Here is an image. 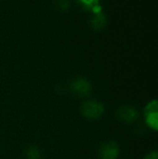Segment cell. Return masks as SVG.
Returning <instances> with one entry per match:
<instances>
[{"label": "cell", "mask_w": 158, "mask_h": 159, "mask_svg": "<svg viewBox=\"0 0 158 159\" xmlns=\"http://www.w3.org/2000/svg\"><path fill=\"white\" fill-rule=\"evenodd\" d=\"M80 111L82 116L88 119H97L100 118L104 113V105L97 101H87L80 106Z\"/></svg>", "instance_id": "cell-1"}, {"label": "cell", "mask_w": 158, "mask_h": 159, "mask_svg": "<svg viewBox=\"0 0 158 159\" xmlns=\"http://www.w3.org/2000/svg\"><path fill=\"white\" fill-rule=\"evenodd\" d=\"M117 118L122 122L126 124H132L139 118V113L133 107L124 106L118 109L117 111Z\"/></svg>", "instance_id": "cell-4"}, {"label": "cell", "mask_w": 158, "mask_h": 159, "mask_svg": "<svg viewBox=\"0 0 158 159\" xmlns=\"http://www.w3.org/2000/svg\"><path fill=\"white\" fill-rule=\"evenodd\" d=\"M77 2L82 9L90 11L92 13L102 11V8L100 6V0H77Z\"/></svg>", "instance_id": "cell-5"}, {"label": "cell", "mask_w": 158, "mask_h": 159, "mask_svg": "<svg viewBox=\"0 0 158 159\" xmlns=\"http://www.w3.org/2000/svg\"><path fill=\"white\" fill-rule=\"evenodd\" d=\"M144 159H158V154L156 151L152 152V153H150L148 155L145 156V158Z\"/></svg>", "instance_id": "cell-10"}, {"label": "cell", "mask_w": 158, "mask_h": 159, "mask_svg": "<svg viewBox=\"0 0 158 159\" xmlns=\"http://www.w3.org/2000/svg\"><path fill=\"white\" fill-rule=\"evenodd\" d=\"M144 113L145 114H151V113H158L157 111V101H152L144 109Z\"/></svg>", "instance_id": "cell-9"}, {"label": "cell", "mask_w": 158, "mask_h": 159, "mask_svg": "<svg viewBox=\"0 0 158 159\" xmlns=\"http://www.w3.org/2000/svg\"><path fill=\"white\" fill-rule=\"evenodd\" d=\"M40 152L36 147H32L27 151V158L28 159H39Z\"/></svg>", "instance_id": "cell-8"}, {"label": "cell", "mask_w": 158, "mask_h": 159, "mask_svg": "<svg viewBox=\"0 0 158 159\" xmlns=\"http://www.w3.org/2000/svg\"><path fill=\"white\" fill-rule=\"evenodd\" d=\"M72 93L77 98H84L90 94L91 84L84 78H76L70 84Z\"/></svg>", "instance_id": "cell-2"}, {"label": "cell", "mask_w": 158, "mask_h": 159, "mask_svg": "<svg viewBox=\"0 0 158 159\" xmlns=\"http://www.w3.org/2000/svg\"><path fill=\"white\" fill-rule=\"evenodd\" d=\"M158 113H151V114H145L146 118V124L148 125L153 130H157L158 128V119H157Z\"/></svg>", "instance_id": "cell-7"}, {"label": "cell", "mask_w": 158, "mask_h": 159, "mask_svg": "<svg viewBox=\"0 0 158 159\" xmlns=\"http://www.w3.org/2000/svg\"><path fill=\"white\" fill-rule=\"evenodd\" d=\"M105 22H106V19L102 11L93 13V16L91 17V20H90L91 26H92L93 28H95V30H102V28L104 27V25H105Z\"/></svg>", "instance_id": "cell-6"}, {"label": "cell", "mask_w": 158, "mask_h": 159, "mask_svg": "<svg viewBox=\"0 0 158 159\" xmlns=\"http://www.w3.org/2000/svg\"><path fill=\"white\" fill-rule=\"evenodd\" d=\"M119 155V146L115 141L103 143L99 149L100 159H117Z\"/></svg>", "instance_id": "cell-3"}]
</instances>
